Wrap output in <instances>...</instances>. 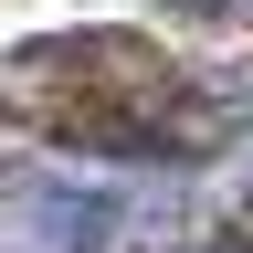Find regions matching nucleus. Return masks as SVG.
Wrapping results in <instances>:
<instances>
[{
  "label": "nucleus",
  "mask_w": 253,
  "mask_h": 253,
  "mask_svg": "<svg viewBox=\"0 0 253 253\" xmlns=\"http://www.w3.org/2000/svg\"><path fill=\"white\" fill-rule=\"evenodd\" d=\"M148 221H169V179H148V190L21 179L11 190V253H126Z\"/></svg>",
  "instance_id": "f257e3e1"
},
{
  "label": "nucleus",
  "mask_w": 253,
  "mask_h": 253,
  "mask_svg": "<svg viewBox=\"0 0 253 253\" xmlns=\"http://www.w3.org/2000/svg\"><path fill=\"white\" fill-rule=\"evenodd\" d=\"M190 11H211V0H190ZM232 11H253V0H232Z\"/></svg>",
  "instance_id": "f03ea898"
}]
</instances>
